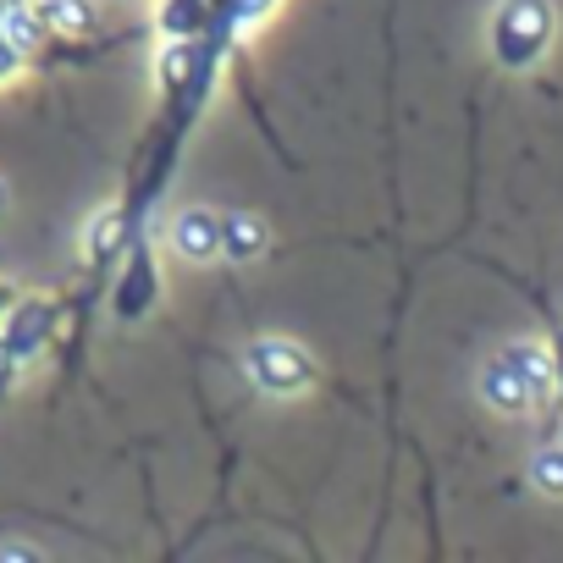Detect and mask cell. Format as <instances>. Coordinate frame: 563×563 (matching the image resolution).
<instances>
[{
	"label": "cell",
	"mask_w": 563,
	"mask_h": 563,
	"mask_svg": "<svg viewBox=\"0 0 563 563\" xmlns=\"http://www.w3.org/2000/svg\"><path fill=\"white\" fill-rule=\"evenodd\" d=\"M221 249H227L232 260H249L254 249H265L260 221H254V216H243V210H238V216H227V221H221Z\"/></svg>",
	"instance_id": "obj_7"
},
{
	"label": "cell",
	"mask_w": 563,
	"mask_h": 563,
	"mask_svg": "<svg viewBox=\"0 0 563 563\" xmlns=\"http://www.w3.org/2000/svg\"><path fill=\"white\" fill-rule=\"evenodd\" d=\"M497 62L503 67H530L547 40H552V12H547V0H508V7L497 12Z\"/></svg>",
	"instance_id": "obj_2"
},
{
	"label": "cell",
	"mask_w": 563,
	"mask_h": 563,
	"mask_svg": "<svg viewBox=\"0 0 563 563\" xmlns=\"http://www.w3.org/2000/svg\"><path fill=\"white\" fill-rule=\"evenodd\" d=\"M172 243H177V254H183V260H194V265L216 260V254H221V216H216V210H205V205L183 210V216L172 221Z\"/></svg>",
	"instance_id": "obj_4"
},
{
	"label": "cell",
	"mask_w": 563,
	"mask_h": 563,
	"mask_svg": "<svg viewBox=\"0 0 563 563\" xmlns=\"http://www.w3.org/2000/svg\"><path fill=\"white\" fill-rule=\"evenodd\" d=\"M40 18H45L51 34H84L95 23L89 0H40Z\"/></svg>",
	"instance_id": "obj_6"
},
{
	"label": "cell",
	"mask_w": 563,
	"mask_h": 563,
	"mask_svg": "<svg viewBox=\"0 0 563 563\" xmlns=\"http://www.w3.org/2000/svg\"><path fill=\"white\" fill-rule=\"evenodd\" d=\"M45 34H51V29H45L40 7H29V0H7V7H0V40H7L18 56L40 51V40H45Z\"/></svg>",
	"instance_id": "obj_5"
},
{
	"label": "cell",
	"mask_w": 563,
	"mask_h": 563,
	"mask_svg": "<svg viewBox=\"0 0 563 563\" xmlns=\"http://www.w3.org/2000/svg\"><path fill=\"white\" fill-rule=\"evenodd\" d=\"M0 558H40V552H34V547H18V541H12V547H0Z\"/></svg>",
	"instance_id": "obj_9"
},
{
	"label": "cell",
	"mask_w": 563,
	"mask_h": 563,
	"mask_svg": "<svg viewBox=\"0 0 563 563\" xmlns=\"http://www.w3.org/2000/svg\"><path fill=\"white\" fill-rule=\"evenodd\" d=\"M243 371H249V382L265 387L271 398H294V393H305V387L316 382L310 360H305L294 343H282V338H260V343H249Z\"/></svg>",
	"instance_id": "obj_3"
},
{
	"label": "cell",
	"mask_w": 563,
	"mask_h": 563,
	"mask_svg": "<svg viewBox=\"0 0 563 563\" xmlns=\"http://www.w3.org/2000/svg\"><path fill=\"white\" fill-rule=\"evenodd\" d=\"M481 398H486L497 415H508V420H519V415H530L536 404H547V398H552V360H547V349H536V343L503 349V354L481 371Z\"/></svg>",
	"instance_id": "obj_1"
},
{
	"label": "cell",
	"mask_w": 563,
	"mask_h": 563,
	"mask_svg": "<svg viewBox=\"0 0 563 563\" xmlns=\"http://www.w3.org/2000/svg\"><path fill=\"white\" fill-rule=\"evenodd\" d=\"M558 448H563V437H558Z\"/></svg>",
	"instance_id": "obj_10"
},
{
	"label": "cell",
	"mask_w": 563,
	"mask_h": 563,
	"mask_svg": "<svg viewBox=\"0 0 563 563\" xmlns=\"http://www.w3.org/2000/svg\"><path fill=\"white\" fill-rule=\"evenodd\" d=\"M530 481H536V492L563 497V448H558V442H552V448H541V453L530 459Z\"/></svg>",
	"instance_id": "obj_8"
}]
</instances>
